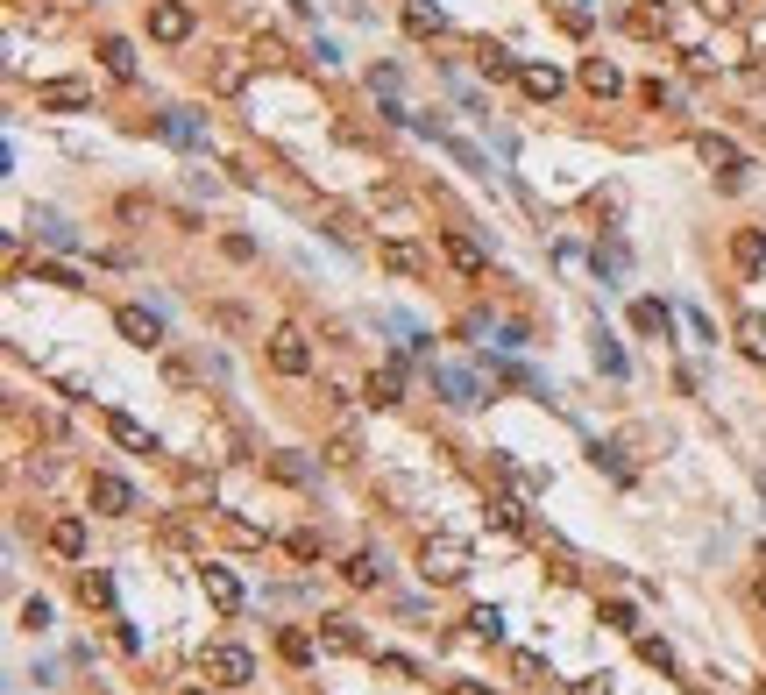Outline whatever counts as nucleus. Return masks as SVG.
<instances>
[{
	"label": "nucleus",
	"instance_id": "obj_1",
	"mask_svg": "<svg viewBox=\"0 0 766 695\" xmlns=\"http://www.w3.org/2000/svg\"><path fill=\"white\" fill-rule=\"evenodd\" d=\"M419 575L426 582H462L469 575V547H462V539H426V547H419Z\"/></svg>",
	"mask_w": 766,
	"mask_h": 695
},
{
	"label": "nucleus",
	"instance_id": "obj_2",
	"mask_svg": "<svg viewBox=\"0 0 766 695\" xmlns=\"http://www.w3.org/2000/svg\"><path fill=\"white\" fill-rule=\"evenodd\" d=\"M270 369H277V376H313V348H305L298 327H277V334H270Z\"/></svg>",
	"mask_w": 766,
	"mask_h": 695
},
{
	"label": "nucleus",
	"instance_id": "obj_3",
	"mask_svg": "<svg viewBox=\"0 0 766 695\" xmlns=\"http://www.w3.org/2000/svg\"><path fill=\"white\" fill-rule=\"evenodd\" d=\"M206 674H213L220 688H249V681H256V660H249L242 646H213V653H206Z\"/></svg>",
	"mask_w": 766,
	"mask_h": 695
},
{
	"label": "nucleus",
	"instance_id": "obj_4",
	"mask_svg": "<svg viewBox=\"0 0 766 695\" xmlns=\"http://www.w3.org/2000/svg\"><path fill=\"white\" fill-rule=\"evenodd\" d=\"M149 36H157V43H185L192 36V8H185V0H149Z\"/></svg>",
	"mask_w": 766,
	"mask_h": 695
},
{
	"label": "nucleus",
	"instance_id": "obj_5",
	"mask_svg": "<svg viewBox=\"0 0 766 695\" xmlns=\"http://www.w3.org/2000/svg\"><path fill=\"white\" fill-rule=\"evenodd\" d=\"M114 327H121V341H135V348H164V320L149 313V305H121Z\"/></svg>",
	"mask_w": 766,
	"mask_h": 695
},
{
	"label": "nucleus",
	"instance_id": "obj_6",
	"mask_svg": "<svg viewBox=\"0 0 766 695\" xmlns=\"http://www.w3.org/2000/svg\"><path fill=\"white\" fill-rule=\"evenodd\" d=\"M433 391H440V398H447L454 412H469V405H483V383H476L469 369H440V362H433Z\"/></svg>",
	"mask_w": 766,
	"mask_h": 695
},
{
	"label": "nucleus",
	"instance_id": "obj_7",
	"mask_svg": "<svg viewBox=\"0 0 766 695\" xmlns=\"http://www.w3.org/2000/svg\"><path fill=\"white\" fill-rule=\"evenodd\" d=\"M696 157H703L710 171H724V178H745V149H738L731 135H696Z\"/></svg>",
	"mask_w": 766,
	"mask_h": 695
},
{
	"label": "nucleus",
	"instance_id": "obj_8",
	"mask_svg": "<svg viewBox=\"0 0 766 695\" xmlns=\"http://www.w3.org/2000/svg\"><path fill=\"white\" fill-rule=\"evenodd\" d=\"M199 582H206V596H213L220 617H235V610H242V582H235V568H213V561H206Z\"/></svg>",
	"mask_w": 766,
	"mask_h": 695
},
{
	"label": "nucleus",
	"instance_id": "obj_9",
	"mask_svg": "<svg viewBox=\"0 0 766 695\" xmlns=\"http://www.w3.org/2000/svg\"><path fill=\"white\" fill-rule=\"evenodd\" d=\"M86 497H93V511H107V518H128V511H135V490H128L121 476H107V469L93 476V490H86Z\"/></svg>",
	"mask_w": 766,
	"mask_h": 695
},
{
	"label": "nucleus",
	"instance_id": "obj_10",
	"mask_svg": "<svg viewBox=\"0 0 766 695\" xmlns=\"http://www.w3.org/2000/svg\"><path fill=\"white\" fill-rule=\"evenodd\" d=\"M731 263H738L745 277L766 270V227H738V235H731Z\"/></svg>",
	"mask_w": 766,
	"mask_h": 695
},
{
	"label": "nucleus",
	"instance_id": "obj_11",
	"mask_svg": "<svg viewBox=\"0 0 766 695\" xmlns=\"http://www.w3.org/2000/svg\"><path fill=\"white\" fill-rule=\"evenodd\" d=\"M86 100H93L86 79H43L36 86V107H86Z\"/></svg>",
	"mask_w": 766,
	"mask_h": 695
},
{
	"label": "nucleus",
	"instance_id": "obj_12",
	"mask_svg": "<svg viewBox=\"0 0 766 695\" xmlns=\"http://www.w3.org/2000/svg\"><path fill=\"white\" fill-rule=\"evenodd\" d=\"M107 433H114L121 447H135V454H157V433H149L142 419H128V412H107Z\"/></svg>",
	"mask_w": 766,
	"mask_h": 695
},
{
	"label": "nucleus",
	"instance_id": "obj_13",
	"mask_svg": "<svg viewBox=\"0 0 766 695\" xmlns=\"http://www.w3.org/2000/svg\"><path fill=\"white\" fill-rule=\"evenodd\" d=\"M50 554L79 561V554H86V518H57V525H50Z\"/></svg>",
	"mask_w": 766,
	"mask_h": 695
},
{
	"label": "nucleus",
	"instance_id": "obj_14",
	"mask_svg": "<svg viewBox=\"0 0 766 695\" xmlns=\"http://www.w3.org/2000/svg\"><path fill=\"white\" fill-rule=\"evenodd\" d=\"M582 86H589L596 100H610V93H625V79H618V64H610V57H589V64H582Z\"/></svg>",
	"mask_w": 766,
	"mask_h": 695
},
{
	"label": "nucleus",
	"instance_id": "obj_15",
	"mask_svg": "<svg viewBox=\"0 0 766 695\" xmlns=\"http://www.w3.org/2000/svg\"><path fill=\"white\" fill-rule=\"evenodd\" d=\"M440 249H447V263L462 270V277H483V249H476L469 235H440Z\"/></svg>",
	"mask_w": 766,
	"mask_h": 695
},
{
	"label": "nucleus",
	"instance_id": "obj_16",
	"mask_svg": "<svg viewBox=\"0 0 766 695\" xmlns=\"http://www.w3.org/2000/svg\"><path fill=\"white\" fill-rule=\"evenodd\" d=\"M518 86H525L532 100H554V93H561V71H554V64H518Z\"/></svg>",
	"mask_w": 766,
	"mask_h": 695
},
{
	"label": "nucleus",
	"instance_id": "obj_17",
	"mask_svg": "<svg viewBox=\"0 0 766 695\" xmlns=\"http://www.w3.org/2000/svg\"><path fill=\"white\" fill-rule=\"evenodd\" d=\"M476 71H483V79H518V57H511L504 43H483V50H476Z\"/></svg>",
	"mask_w": 766,
	"mask_h": 695
},
{
	"label": "nucleus",
	"instance_id": "obj_18",
	"mask_svg": "<svg viewBox=\"0 0 766 695\" xmlns=\"http://www.w3.org/2000/svg\"><path fill=\"white\" fill-rule=\"evenodd\" d=\"M632 327H639V334H660V341H667V327H674V313H667V305H660V298H639V305H632Z\"/></svg>",
	"mask_w": 766,
	"mask_h": 695
},
{
	"label": "nucleus",
	"instance_id": "obj_19",
	"mask_svg": "<svg viewBox=\"0 0 766 695\" xmlns=\"http://www.w3.org/2000/svg\"><path fill=\"white\" fill-rule=\"evenodd\" d=\"M405 29H412V36H440V29H447V15L433 8V0H405Z\"/></svg>",
	"mask_w": 766,
	"mask_h": 695
},
{
	"label": "nucleus",
	"instance_id": "obj_20",
	"mask_svg": "<svg viewBox=\"0 0 766 695\" xmlns=\"http://www.w3.org/2000/svg\"><path fill=\"white\" fill-rule=\"evenodd\" d=\"M405 398V362H391L383 376H369V405H398Z\"/></svg>",
	"mask_w": 766,
	"mask_h": 695
},
{
	"label": "nucleus",
	"instance_id": "obj_21",
	"mask_svg": "<svg viewBox=\"0 0 766 695\" xmlns=\"http://www.w3.org/2000/svg\"><path fill=\"white\" fill-rule=\"evenodd\" d=\"M738 348H745L752 362H766V313H745V320H738Z\"/></svg>",
	"mask_w": 766,
	"mask_h": 695
},
{
	"label": "nucleus",
	"instance_id": "obj_22",
	"mask_svg": "<svg viewBox=\"0 0 766 695\" xmlns=\"http://www.w3.org/2000/svg\"><path fill=\"white\" fill-rule=\"evenodd\" d=\"M100 64L114 71V79H135V50H128L121 36H107V43H100Z\"/></svg>",
	"mask_w": 766,
	"mask_h": 695
},
{
	"label": "nucleus",
	"instance_id": "obj_23",
	"mask_svg": "<svg viewBox=\"0 0 766 695\" xmlns=\"http://www.w3.org/2000/svg\"><path fill=\"white\" fill-rule=\"evenodd\" d=\"M469 632H476V639H504V610H497V603H476V610H469Z\"/></svg>",
	"mask_w": 766,
	"mask_h": 695
},
{
	"label": "nucleus",
	"instance_id": "obj_24",
	"mask_svg": "<svg viewBox=\"0 0 766 695\" xmlns=\"http://www.w3.org/2000/svg\"><path fill=\"white\" fill-rule=\"evenodd\" d=\"M596 369H603V376H625V369H632V362H625V348L610 341V334H596Z\"/></svg>",
	"mask_w": 766,
	"mask_h": 695
},
{
	"label": "nucleus",
	"instance_id": "obj_25",
	"mask_svg": "<svg viewBox=\"0 0 766 695\" xmlns=\"http://www.w3.org/2000/svg\"><path fill=\"white\" fill-rule=\"evenodd\" d=\"M164 135H171V142H185V149H199V142H206L192 114H164Z\"/></svg>",
	"mask_w": 766,
	"mask_h": 695
},
{
	"label": "nucleus",
	"instance_id": "obj_26",
	"mask_svg": "<svg viewBox=\"0 0 766 695\" xmlns=\"http://www.w3.org/2000/svg\"><path fill=\"white\" fill-rule=\"evenodd\" d=\"M36 227H43V242H50V249H79V235H71L57 213H36Z\"/></svg>",
	"mask_w": 766,
	"mask_h": 695
},
{
	"label": "nucleus",
	"instance_id": "obj_27",
	"mask_svg": "<svg viewBox=\"0 0 766 695\" xmlns=\"http://www.w3.org/2000/svg\"><path fill=\"white\" fill-rule=\"evenodd\" d=\"M327 646H334V653H362V639H355L348 617H327Z\"/></svg>",
	"mask_w": 766,
	"mask_h": 695
},
{
	"label": "nucleus",
	"instance_id": "obj_28",
	"mask_svg": "<svg viewBox=\"0 0 766 695\" xmlns=\"http://www.w3.org/2000/svg\"><path fill=\"white\" fill-rule=\"evenodd\" d=\"M341 575H348V582H355V589H369V582H376V575H383V561H376V554H355V561H348V568H341Z\"/></svg>",
	"mask_w": 766,
	"mask_h": 695
},
{
	"label": "nucleus",
	"instance_id": "obj_29",
	"mask_svg": "<svg viewBox=\"0 0 766 695\" xmlns=\"http://www.w3.org/2000/svg\"><path fill=\"white\" fill-rule=\"evenodd\" d=\"M79 596H86V603H100V610H107V603H114V582H107V575H93V568H86V575H79Z\"/></svg>",
	"mask_w": 766,
	"mask_h": 695
},
{
	"label": "nucleus",
	"instance_id": "obj_30",
	"mask_svg": "<svg viewBox=\"0 0 766 695\" xmlns=\"http://www.w3.org/2000/svg\"><path fill=\"white\" fill-rule=\"evenodd\" d=\"M383 263H391L398 277H419V249H405V242H391V249H383Z\"/></svg>",
	"mask_w": 766,
	"mask_h": 695
},
{
	"label": "nucleus",
	"instance_id": "obj_31",
	"mask_svg": "<svg viewBox=\"0 0 766 695\" xmlns=\"http://www.w3.org/2000/svg\"><path fill=\"white\" fill-rule=\"evenodd\" d=\"M36 284H64V291H79V270H64V263H36Z\"/></svg>",
	"mask_w": 766,
	"mask_h": 695
},
{
	"label": "nucleus",
	"instance_id": "obj_32",
	"mask_svg": "<svg viewBox=\"0 0 766 695\" xmlns=\"http://www.w3.org/2000/svg\"><path fill=\"white\" fill-rule=\"evenodd\" d=\"M589 454H596V469H610L618 483H632V469H625V454H618V447H589Z\"/></svg>",
	"mask_w": 766,
	"mask_h": 695
},
{
	"label": "nucleus",
	"instance_id": "obj_33",
	"mask_svg": "<svg viewBox=\"0 0 766 695\" xmlns=\"http://www.w3.org/2000/svg\"><path fill=\"white\" fill-rule=\"evenodd\" d=\"M270 469H277L284 483H313V469H305V461H298V454H277V461H270Z\"/></svg>",
	"mask_w": 766,
	"mask_h": 695
},
{
	"label": "nucleus",
	"instance_id": "obj_34",
	"mask_svg": "<svg viewBox=\"0 0 766 695\" xmlns=\"http://www.w3.org/2000/svg\"><path fill=\"white\" fill-rule=\"evenodd\" d=\"M639 653H646V660H653V667H660V674H667V667H674V646H667V639H639Z\"/></svg>",
	"mask_w": 766,
	"mask_h": 695
},
{
	"label": "nucleus",
	"instance_id": "obj_35",
	"mask_svg": "<svg viewBox=\"0 0 766 695\" xmlns=\"http://www.w3.org/2000/svg\"><path fill=\"white\" fill-rule=\"evenodd\" d=\"M22 625H29V632H43V625H50V603H43V596H29V603H22Z\"/></svg>",
	"mask_w": 766,
	"mask_h": 695
},
{
	"label": "nucleus",
	"instance_id": "obj_36",
	"mask_svg": "<svg viewBox=\"0 0 766 695\" xmlns=\"http://www.w3.org/2000/svg\"><path fill=\"white\" fill-rule=\"evenodd\" d=\"M277 646H284V660H313V639H305V632H284Z\"/></svg>",
	"mask_w": 766,
	"mask_h": 695
},
{
	"label": "nucleus",
	"instance_id": "obj_37",
	"mask_svg": "<svg viewBox=\"0 0 766 695\" xmlns=\"http://www.w3.org/2000/svg\"><path fill=\"white\" fill-rule=\"evenodd\" d=\"M213 86H220V93H235V86H242V57H227V64L213 71Z\"/></svg>",
	"mask_w": 766,
	"mask_h": 695
},
{
	"label": "nucleus",
	"instance_id": "obj_38",
	"mask_svg": "<svg viewBox=\"0 0 766 695\" xmlns=\"http://www.w3.org/2000/svg\"><path fill=\"white\" fill-rule=\"evenodd\" d=\"M653 29H667V22H660L653 8H632V36H653Z\"/></svg>",
	"mask_w": 766,
	"mask_h": 695
},
{
	"label": "nucleus",
	"instance_id": "obj_39",
	"mask_svg": "<svg viewBox=\"0 0 766 695\" xmlns=\"http://www.w3.org/2000/svg\"><path fill=\"white\" fill-rule=\"evenodd\" d=\"M575 695H610V674H589V681H575Z\"/></svg>",
	"mask_w": 766,
	"mask_h": 695
},
{
	"label": "nucleus",
	"instance_id": "obj_40",
	"mask_svg": "<svg viewBox=\"0 0 766 695\" xmlns=\"http://www.w3.org/2000/svg\"><path fill=\"white\" fill-rule=\"evenodd\" d=\"M703 15H717V22H731V15H738V0H703Z\"/></svg>",
	"mask_w": 766,
	"mask_h": 695
},
{
	"label": "nucleus",
	"instance_id": "obj_41",
	"mask_svg": "<svg viewBox=\"0 0 766 695\" xmlns=\"http://www.w3.org/2000/svg\"><path fill=\"white\" fill-rule=\"evenodd\" d=\"M752 596H759V603H766V575H759V582H752Z\"/></svg>",
	"mask_w": 766,
	"mask_h": 695
},
{
	"label": "nucleus",
	"instance_id": "obj_42",
	"mask_svg": "<svg viewBox=\"0 0 766 695\" xmlns=\"http://www.w3.org/2000/svg\"><path fill=\"white\" fill-rule=\"evenodd\" d=\"M185 695H206V688H185Z\"/></svg>",
	"mask_w": 766,
	"mask_h": 695
}]
</instances>
